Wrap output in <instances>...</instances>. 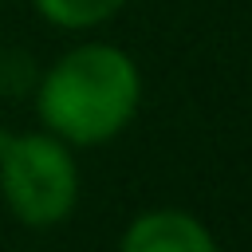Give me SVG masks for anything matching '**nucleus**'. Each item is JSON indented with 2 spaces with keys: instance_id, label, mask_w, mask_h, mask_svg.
<instances>
[{
  "instance_id": "obj_1",
  "label": "nucleus",
  "mask_w": 252,
  "mask_h": 252,
  "mask_svg": "<svg viewBox=\"0 0 252 252\" xmlns=\"http://www.w3.org/2000/svg\"><path fill=\"white\" fill-rule=\"evenodd\" d=\"M142 102V75L134 59L110 43H83L67 51L35 91L43 126L71 146H98L122 134Z\"/></svg>"
},
{
  "instance_id": "obj_2",
  "label": "nucleus",
  "mask_w": 252,
  "mask_h": 252,
  "mask_svg": "<svg viewBox=\"0 0 252 252\" xmlns=\"http://www.w3.org/2000/svg\"><path fill=\"white\" fill-rule=\"evenodd\" d=\"M0 189L24 224L51 228L79 201V169L55 134L0 130Z\"/></svg>"
},
{
  "instance_id": "obj_3",
  "label": "nucleus",
  "mask_w": 252,
  "mask_h": 252,
  "mask_svg": "<svg viewBox=\"0 0 252 252\" xmlns=\"http://www.w3.org/2000/svg\"><path fill=\"white\" fill-rule=\"evenodd\" d=\"M122 252H217V240L185 209H150L126 224Z\"/></svg>"
},
{
  "instance_id": "obj_4",
  "label": "nucleus",
  "mask_w": 252,
  "mask_h": 252,
  "mask_svg": "<svg viewBox=\"0 0 252 252\" xmlns=\"http://www.w3.org/2000/svg\"><path fill=\"white\" fill-rule=\"evenodd\" d=\"M122 4L126 0H35V8H39L43 20H51L59 28H71V32L94 28V24L110 20Z\"/></svg>"
},
{
  "instance_id": "obj_5",
  "label": "nucleus",
  "mask_w": 252,
  "mask_h": 252,
  "mask_svg": "<svg viewBox=\"0 0 252 252\" xmlns=\"http://www.w3.org/2000/svg\"><path fill=\"white\" fill-rule=\"evenodd\" d=\"M32 79H35V67H32L28 55H20V51L0 55V91H8V94H24V87H28Z\"/></svg>"
}]
</instances>
